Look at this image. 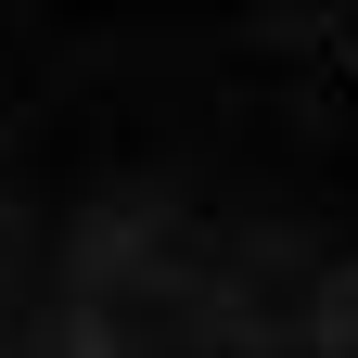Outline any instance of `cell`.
<instances>
[{
	"instance_id": "obj_1",
	"label": "cell",
	"mask_w": 358,
	"mask_h": 358,
	"mask_svg": "<svg viewBox=\"0 0 358 358\" xmlns=\"http://www.w3.org/2000/svg\"><path fill=\"white\" fill-rule=\"evenodd\" d=\"M0 358H358V0H0Z\"/></svg>"
}]
</instances>
